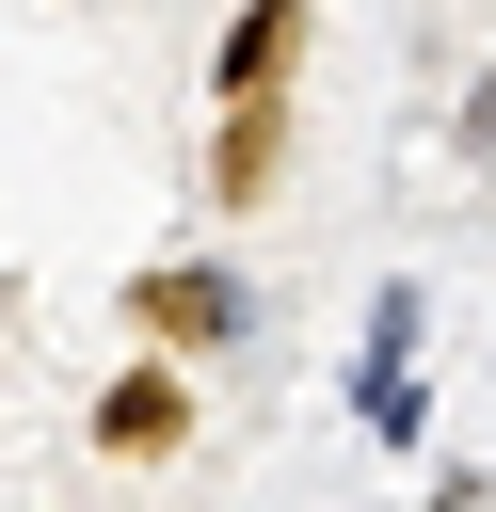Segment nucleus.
Returning <instances> with one entry per match:
<instances>
[{
	"label": "nucleus",
	"mask_w": 496,
	"mask_h": 512,
	"mask_svg": "<svg viewBox=\"0 0 496 512\" xmlns=\"http://www.w3.org/2000/svg\"><path fill=\"white\" fill-rule=\"evenodd\" d=\"M128 320H144V336H192V352H208V336H240L256 304H240V272L176 256V272H128Z\"/></svg>",
	"instance_id": "nucleus-1"
},
{
	"label": "nucleus",
	"mask_w": 496,
	"mask_h": 512,
	"mask_svg": "<svg viewBox=\"0 0 496 512\" xmlns=\"http://www.w3.org/2000/svg\"><path fill=\"white\" fill-rule=\"evenodd\" d=\"M304 32H320L304 0H240V16H224V64H208V80H224V112H256V96H288V64H304Z\"/></svg>",
	"instance_id": "nucleus-2"
},
{
	"label": "nucleus",
	"mask_w": 496,
	"mask_h": 512,
	"mask_svg": "<svg viewBox=\"0 0 496 512\" xmlns=\"http://www.w3.org/2000/svg\"><path fill=\"white\" fill-rule=\"evenodd\" d=\"M96 448H112V464H160V448H192V384H176V368H128V384L96 400Z\"/></svg>",
	"instance_id": "nucleus-3"
},
{
	"label": "nucleus",
	"mask_w": 496,
	"mask_h": 512,
	"mask_svg": "<svg viewBox=\"0 0 496 512\" xmlns=\"http://www.w3.org/2000/svg\"><path fill=\"white\" fill-rule=\"evenodd\" d=\"M272 176H288V96H256V112L208 128V208H256Z\"/></svg>",
	"instance_id": "nucleus-4"
},
{
	"label": "nucleus",
	"mask_w": 496,
	"mask_h": 512,
	"mask_svg": "<svg viewBox=\"0 0 496 512\" xmlns=\"http://www.w3.org/2000/svg\"><path fill=\"white\" fill-rule=\"evenodd\" d=\"M352 416H368L384 448H416V416H432V400H416V352H368V368H352Z\"/></svg>",
	"instance_id": "nucleus-5"
},
{
	"label": "nucleus",
	"mask_w": 496,
	"mask_h": 512,
	"mask_svg": "<svg viewBox=\"0 0 496 512\" xmlns=\"http://www.w3.org/2000/svg\"><path fill=\"white\" fill-rule=\"evenodd\" d=\"M464 160H496V64L464 80Z\"/></svg>",
	"instance_id": "nucleus-6"
}]
</instances>
